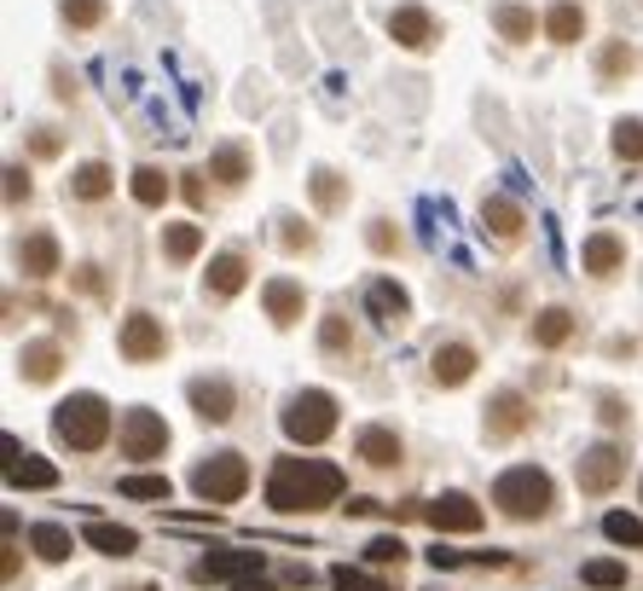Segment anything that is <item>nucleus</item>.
Here are the masks:
<instances>
[{
    "label": "nucleus",
    "instance_id": "603ef678",
    "mask_svg": "<svg viewBox=\"0 0 643 591\" xmlns=\"http://www.w3.org/2000/svg\"><path fill=\"white\" fill-rule=\"evenodd\" d=\"M116 591H163V585H145V580H127V585H116Z\"/></svg>",
    "mask_w": 643,
    "mask_h": 591
},
{
    "label": "nucleus",
    "instance_id": "b1692460",
    "mask_svg": "<svg viewBox=\"0 0 643 591\" xmlns=\"http://www.w3.org/2000/svg\"><path fill=\"white\" fill-rule=\"evenodd\" d=\"M574 330H580V319L569 307H539L533 314V348H562V343H574Z\"/></svg>",
    "mask_w": 643,
    "mask_h": 591
},
{
    "label": "nucleus",
    "instance_id": "6e6552de",
    "mask_svg": "<svg viewBox=\"0 0 643 591\" xmlns=\"http://www.w3.org/2000/svg\"><path fill=\"white\" fill-rule=\"evenodd\" d=\"M574 481H580L585 499L614 493V487L626 481V447H621V441H591V447L580 452V465H574Z\"/></svg>",
    "mask_w": 643,
    "mask_h": 591
},
{
    "label": "nucleus",
    "instance_id": "f257e3e1",
    "mask_svg": "<svg viewBox=\"0 0 643 591\" xmlns=\"http://www.w3.org/2000/svg\"><path fill=\"white\" fill-rule=\"evenodd\" d=\"M348 493V476L330 458H307V452H285L267 470V505L278 517H319Z\"/></svg>",
    "mask_w": 643,
    "mask_h": 591
},
{
    "label": "nucleus",
    "instance_id": "1a4fd4ad",
    "mask_svg": "<svg viewBox=\"0 0 643 591\" xmlns=\"http://www.w3.org/2000/svg\"><path fill=\"white\" fill-rule=\"evenodd\" d=\"M255 574H267V557L249 551V546H244V551H226V546H221V551H210V557L192 562V580H197V585H221V580L238 585V580H255Z\"/></svg>",
    "mask_w": 643,
    "mask_h": 591
},
{
    "label": "nucleus",
    "instance_id": "c756f323",
    "mask_svg": "<svg viewBox=\"0 0 643 591\" xmlns=\"http://www.w3.org/2000/svg\"><path fill=\"white\" fill-rule=\"evenodd\" d=\"M307 186H314V210L319 215H337L343 203H348V174H337V169H314Z\"/></svg>",
    "mask_w": 643,
    "mask_h": 591
},
{
    "label": "nucleus",
    "instance_id": "de8ad7c7",
    "mask_svg": "<svg viewBox=\"0 0 643 591\" xmlns=\"http://www.w3.org/2000/svg\"><path fill=\"white\" fill-rule=\"evenodd\" d=\"M203 174H210V169H192V174H186V186H180L192 210H203V203H210V186H203Z\"/></svg>",
    "mask_w": 643,
    "mask_h": 591
},
{
    "label": "nucleus",
    "instance_id": "c85d7f7f",
    "mask_svg": "<svg viewBox=\"0 0 643 591\" xmlns=\"http://www.w3.org/2000/svg\"><path fill=\"white\" fill-rule=\"evenodd\" d=\"M127 192H134V203H140V210H163L174 186H169V174H163V169L140 163L134 174H127Z\"/></svg>",
    "mask_w": 643,
    "mask_h": 591
},
{
    "label": "nucleus",
    "instance_id": "aec40b11",
    "mask_svg": "<svg viewBox=\"0 0 643 591\" xmlns=\"http://www.w3.org/2000/svg\"><path fill=\"white\" fill-rule=\"evenodd\" d=\"M262 307H267V319L278 330H290L302 314H307V291L296 285V278H267V291H262Z\"/></svg>",
    "mask_w": 643,
    "mask_h": 591
},
{
    "label": "nucleus",
    "instance_id": "4c0bfd02",
    "mask_svg": "<svg viewBox=\"0 0 643 591\" xmlns=\"http://www.w3.org/2000/svg\"><path fill=\"white\" fill-rule=\"evenodd\" d=\"M603 533L614 539V546H626V551H643V517H626V510H609V517H603Z\"/></svg>",
    "mask_w": 643,
    "mask_h": 591
},
{
    "label": "nucleus",
    "instance_id": "79ce46f5",
    "mask_svg": "<svg viewBox=\"0 0 643 591\" xmlns=\"http://www.w3.org/2000/svg\"><path fill=\"white\" fill-rule=\"evenodd\" d=\"M325 580H330V591H395V585H382V580H371L366 569H348V562H337V569H330Z\"/></svg>",
    "mask_w": 643,
    "mask_h": 591
},
{
    "label": "nucleus",
    "instance_id": "58836bf2",
    "mask_svg": "<svg viewBox=\"0 0 643 591\" xmlns=\"http://www.w3.org/2000/svg\"><path fill=\"white\" fill-rule=\"evenodd\" d=\"M59 12H64L70 30H99L111 7H105V0H59Z\"/></svg>",
    "mask_w": 643,
    "mask_h": 591
},
{
    "label": "nucleus",
    "instance_id": "39448f33",
    "mask_svg": "<svg viewBox=\"0 0 643 591\" xmlns=\"http://www.w3.org/2000/svg\"><path fill=\"white\" fill-rule=\"evenodd\" d=\"M192 493L203 505H233V499H244L249 493V458L244 452H210L192 470Z\"/></svg>",
    "mask_w": 643,
    "mask_h": 591
},
{
    "label": "nucleus",
    "instance_id": "0eeeda50",
    "mask_svg": "<svg viewBox=\"0 0 643 591\" xmlns=\"http://www.w3.org/2000/svg\"><path fill=\"white\" fill-rule=\"evenodd\" d=\"M116 447L134 458V465L163 458L169 452V424H163V412H151V406H127L122 424H116Z\"/></svg>",
    "mask_w": 643,
    "mask_h": 591
},
{
    "label": "nucleus",
    "instance_id": "09e8293b",
    "mask_svg": "<svg viewBox=\"0 0 643 591\" xmlns=\"http://www.w3.org/2000/svg\"><path fill=\"white\" fill-rule=\"evenodd\" d=\"M30 151H35V157H59V134H53V128H41V134L30 140Z\"/></svg>",
    "mask_w": 643,
    "mask_h": 591
},
{
    "label": "nucleus",
    "instance_id": "cd10ccee",
    "mask_svg": "<svg viewBox=\"0 0 643 591\" xmlns=\"http://www.w3.org/2000/svg\"><path fill=\"white\" fill-rule=\"evenodd\" d=\"M545 35L557 47H574L585 35V7H580V0H557V7L545 12Z\"/></svg>",
    "mask_w": 643,
    "mask_h": 591
},
{
    "label": "nucleus",
    "instance_id": "393cba45",
    "mask_svg": "<svg viewBox=\"0 0 643 591\" xmlns=\"http://www.w3.org/2000/svg\"><path fill=\"white\" fill-rule=\"evenodd\" d=\"M481 221H487V233L504 238V244H517V238H522V226H528L522 203H510V197H487V203H481Z\"/></svg>",
    "mask_w": 643,
    "mask_h": 591
},
{
    "label": "nucleus",
    "instance_id": "f03ea898",
    "mask_svg": "<svg viewBox=\"0 0 643 591\" xmlns=\"http://www.w3.org/2000/svg\"><path fill=\"white\" fill-rule=\"evenodd\" d=\"M493 505H499V517H510V522H545L557 510V481H551V470H539V465H510L493 481Z\"/></svg>",
    "mask_w": 643,
    "mask_h": 591
},
{
    "label": "nucleus",
    "instance_id": "423d86ee",
    "mask_svg": "<svg viewBox=\"0 0 643 591\" xmlns=\"http://www.w3.org/2000/svg\"><path fill=\"white\" fill-rule=\"evenodd\" d=\"M116 348L127 366H157V359H169L174 337H169V325L157 314H145V307H134L122 325H116Z\"/></svg>",
    "mask_w": 643,
    "mask_h": 591
},
{
    "label": "nucleus",
    "instance_id": "9d476101",
    "mask_svg": "<svg viewBox=\"0 0 643 591\" xmlns=\"http://www.w3.org/2000/svg\"><path fill=\"white\" fill-rule=\"evenodd\" d=\"M7 487L12 493H47V487H59V465H47L18 435H7Z\"/></svg>",
    "mask_w": 643,
    "mask_h": 591
},
{
    "label": "nucleus",
    "instance_id": "49530a36",
    "mask_svg": "<svg viewBox=\"0 0 643 591\" xmlns=\"http://www.w3.org/2000/svg\"><path fill=\"white\" fill-rule=\"evenodd\" d=\"M30 192H35V186H30V174H23V169L12 163V169H7V203L18 210V203H30Z\"/></svg>",
    "mask_w": 643,
    "mask_h": 591
},
{
    "label": "nucleus",
    "instance_id": "37998d69",
    "mask_svg": "<svg viewBox=\"0 0 643 591\" xmlns=\"http://www.w3.org/2000/svg\"><path fill=\"white\" fill-rule=\"evenodd\" d=\"M278 249H285V255H307V249H314V226H302L296 215H285V221H278Z\"/></svg>",
    "mask_w": 643,
    "mask_h": 591
},
{
    "label": "nucleus",
    "instance_id": "a19ab883",
    "mask_svg": "<svg viewBox=\"0 0 643 591\" xmlns=\"http://www.w3.org/2000/svg\"><path fill=\"white\" fill-rule=\"evenodd\" d=\"M319 348H325V354H348V348H354V325H348V314H325V325H319Z\"/></svg>",
    "mask_w": 643,
    "mask_h": 591
},
{
    "label": "nucleus",
    "instance_id": "72a5a7b5",
    "mask_svg": "<svg viewBox=\"0 0 643 591\" xmlns=\"http://www.w3.org/2000/svg\"><path fill=\"white\" fill-rule=\"evenodd\" d=\"M210 174L221 180V186H244V180H249V151L244 145H221L210 157Z\"/></svg>",
    "mask_w": 643,
    "mask_h": 591
},
{
    "label": "nucleus",
    "instance_id": "ddd939ff",
    "mask_svg": "<svg viewBox=\"0 0 643 591\" xmlns=\"http://www.w3.org/2000/svg\"><path fill=\"white\" fill-rule=\"evenodd\" d=\"M186 400H192V412L203 424H233V412H238V389L226 377H192Z\"/></svg>",
    "mask_w": 643,
    "mask_h": 591
},
{
    "label": "nucleus",
    "instance_id": "4468645a",
    "mask_svg": "<svg viewBox=\"0 0 643 591\" xmlns=\"http://www.w3.org/2000/svg\"><path fill=\"white\" fill-rule=\"evenodd\" d=\"M528 424H533V406H528L522 389H499L487 400V435H493V441H517Z\"/></svg>",
    "mask_w": 643,
    "mask_h": 591
},
{
    "label": "nucleus",
    "instance_id": "4be33fe9",
    "mask_svg": "<svg viewBox=\"0 0 643 591\" xmlns=\"http://www.w3.org/2000/svg\"><path fill=\"white\" fill-rule=\"evenodd\" d=\"M111 192H116V169H111V163L88 157V163L70 169V197H75V203H105Z\"/></svg>",
    "mask_w": 643,
    "mask_h": 591
},
{
    "label": "nucleus",
    "instance_id": "2eb2a0df",
    "mask_svg": "<svg viewBox=\"0 0 643 591\" xmlns=\"http://www.w3.org/2000/svg\"><path fill=\"white\" fill-rule=\"evenodd\" d=\"M59 371H64V343L35 337V343H23V348H18V377H23V383L47 389V383H59Z\"/></svg>",
    "mask_w": 643,
    "mask_h": 591
},
{
    "label": "nucleus",
    "instance_id": "e433bc0d",
    "mask_svg": "<svg viewBox=\"0 0 643 591\" xmlns=\"http://www.w3.org/2000/svg\"><path fill=\"white\" fill-rule=\"evenodd\" d=\"M632 64H637V53H632L626 41H609L603 53H598V75H603V82H626Z\"/></svg>",
    "mask_w": 643,
    "mask_h": 591
},
{
    "label": "nucleus",
    "instance_id": "c9c22d12",
    "mask_svg": "<svg viewBox=\"0 0 643 591\" xmlns=\"http://www.w3.org/2000/svg\"><path fill=\"white\" fill-rule=\"evenodd\" d=\"M585 585H598V591H621L626 585V562H614V557H591L585 569H580Z\"/></svg>",
    "mask_w": 643,
    "mask_h": 591
},
{
    "label": "nucleus",
    "instance_id": "f704fd0d",
    "mask_svg": "<svg viewBox=\"0 0 643 591\" xmlns=\"http://www.w3.org/2000/svg\"><path fill=\"white\" fill-rule=\"evenodd\" d=\"M609 145H614V157H621V163H643V116H621V122H614Z\"/></svg>",
    "mask_w": 643,
    "mask_h": 591
},
{
    "label": "nucleus",
    "instance_id": "2f4dec72",
    "mask_svg": "<svg viewBox=\"0 0 643 591\" xmlns=\"http://www.w3.org/2000/svg\"><path fill=\"white\" fill-rule=\"evenodd\" d=\"M493 30L504 35V41H533V30H539V18H533V7H517V0H504V7L493 12Z\"/></svg>",
    "mask_w": 643,
    "mask_h": 591
},
{
    "label": "nucleus",
    "instance_id": "412c9836",
    "mask_svg": "<svg viewBox=\"0 0 643 591\" xmlns=\"http://www.w3.org/2000/svg\"><path fill=\"white\" fill-rule=\"evenodd\" d=\"M366 307L377 314L382 330H400V325L411 319V296L395 285V278H371V285H366Z\"/></svg>",
    "mask_w": 643,
    "mask_h": 591
},
{
    "label": "nucleus",
    "instance_id": "f3484780",
    "mask_svg": "<svg viewBox=\"0 0 643 591\" xmlns=\"http://www.w3.org/2000/svg\"><path fill=\"white\" fill-rule=\"evenodd\" d=\"M354 452L366 458L371 470H400V458H406V447H400V435L389 429V424H366L354 435Z\"/></svg>",
    "mask_w": 643,
    "mask_h": 591
},
{
    "label": "nucleus",
    "instance_id": "6ab92c4d",
    "mask_svg": "<svg viewBox=\"0 0 643 591\" xmlns=\"http://www.w3.org/2000/svg\"><path fill=\"white\" fill-rule=\"evenodd\" d=\"M429 377L441 383V389H465V383L476 377V348L470 343H441L429 354Z\"/></svg>",
    "mask_w": 643,
    "mask_h": 591
},
{
    "label": "nucleus",
    "instance_id": "3c124183",
    "mask_svg": "<svg viewBox=\"0 0 643 591\" xmlns=\"http://www.w3.org/2000/svg\"><path fill=\"white\" fill-rule=\"evenodd\" d=\"M233 591H278V585H273V580H267V574H255V580H238V585H233Z\"/></svg>",
    "mask_w": 643,
    "mask_h": 591
},
{
    "label": "nucleus",
    "instance_id": "dca6fc26",
    "mask_svg": "<svg viewBox=\"0 0 643 591\" xmlns=\"http://www.w3.org/2000/svg\"><path fill=\"white\" fill-rule=\"evenodd\" d=\"M12 262L23 267V278H53L64 267V255H59V238L53 233H23L18 249H12Z\"/></svg>",
    "mask_w": 643,
    "mask_h": 591
},
{
    "label": "nucleus",
    "instance_id": "a211bd4d",
    "mask_svg": "<svg viewBox=\"0 0 643 591\" xmlns=\"http://www.w3.org/2000/svg\"><path fill=\"white\" fill-rule=\"evenodd\" d=\"M244 285H249V262H244L238 249H221L215 262L203 267V291H210L215 302H233Z\"/></svg>",
    "mask_w": 643,
    "mask_h": 591
},
{
    "label": "nucleus",
    "instance_id": "20e7f679",
    "mask_svg": "<svg viewBox=\"0 0 643 591\" xmlns=\"http://www.w3.org/2000/svg\"><path fill=\"white\" fill-rule=\"evenodd\" d=\"M278 424H285V435L296 447H325L343 424V406L330 389H302V395H290L285 412H278Z\"/></svg>",
    "mask_w": 643,
    "mask_h": 591
},
{
    "label": "nucleus",
    "instance_id": "7ed1b4c3",
    "mask_svg": "<svg viewBox=\"0 0 643 591\" xmlns=\"http://www.w3.org/2000/svg\"><path fill=\"white\" fill-rule=\"evenodd\" d=\"M116 424H122V418L111 412V400H105V395H93V389L59 400V412H53V435H59L70 452H99V447L111 441V429H116Z\"/></svg>",
    "mask_w": 643,
    "mask_h": 591
},
{
    "label": "nucleus",
    "instance_id": "f8f14e48",
    "mask_svg": "<svg viewBox=\"0 0 643 591\" xmlns=\"http://www.w3.org/2000/svg\"><path fill=\"white\" fill-rule=\"evenodd\" d=\"M423 522L435 528V533H481V505L470 499V493H441V499H429L423 505Z\"/></svg>",
    "mask_w": 643,
    "mask_h": 591
},
{
    "label": "nucleus",
    "instance_id": "9b49d317",
    "mask_svg": "<svg viewBox=\"0 0 643 591\" xmlns=\"http://www.w3.org/2000/svg\"><path fill=\"white\" fill-rule=\"evenodd\" d=\"M389 41L406 47V53H429L435 41H441V23H435L429 7H418V0H406V7L389 12Z\"/></svg>",
    "mask_w": 643,
    "mask_h": 591
},
{
    "label": "nucleus",
    "instance_id": "bb28decb",
    "mask_svg": "<svg viewBox=\"0 0 643 591\" xmlns=\"http://www.w3.org/2000/svg\"><path fill=\"white\" fill-rule=\"evenodd\" d=\"M82 539H88L99 557H134L140 551V533L134 528H116V522H88Z\"/></svg>",
    "mask_w": 643,
    "mask_h": 591
},
{
    "label": "nucleus",
    "instance_id": "c03bdc74",
    "mask_svg": "<svg viewBox=\"0 0 643 591\" xmlns=\"http://www.w3.org/2000/svg\"><path fill=\"white\" fill-rule=\"evenodd\" d=\"M366 244H371L377 255H400V249H406V233H400V226H389V221H371V226H366Z\"/></svg>",
    "mask_w": 643,
    "mask_h": 591
},
{
    "label": "nucleus",
    "instance_id": "5701e85b",
    "mask_svg": "<svg viewBox=\"0 0 643 591\" xmlns=\"http://www.w3.org/2000/svg\"><path fill=\"white\" fill-rule=\"evenodd\" d=\"M580 267L591 273V278H614L626 267V244L614 238V233H591L585 244H580Z\"/></svg>",
    "mask_w": 643,
    "mask_h": 591
},
{
    "label": "nucleus",
    "instance_id": "ea45409f",
    "mask_svg": "<svg viewBox=\"0 0 643 591\" xmlns=\"http://www.w3.org/2000/svg\"><path fill=\"white\" fill-rule=\"evenodd\" d=\"M406 557H411V551H406L400 533H377L371 546H366V562H371V569H400Z\"/></svg>",
    "mask_w": 643,
    "mask_h": 591
},
{
    "label": "nucleus",
    "instance_id": "473e14b6",
    "mask_svg": "<svg viewBox=\"0 0 643 591\" xmlns=\"http://www.w3.org/2000/svg\"><path fill=\"white\" fill-rule=\"evenodd\" d=\"M116 493L134 505H163V499H174V487H169V476H122Z\"/></svg>",
    "mask_w": 643,
    "mask_h": 591
},
{
    "label": "nucleus",
    "instance_id": "a878e982",
    "mask_svg": "<svg viewBox=\"0 0 643 591\" xmlns=\"http://www.w3.org/2000/svg\"><path fill=\"white\" fill-rule=\"evenodd\" d=\"M197 249H203V226H197V221H169V226H163V255H169L174 267L197 262Z\"/></svg>",
    "mask_w": 643,
    "mask_h": 591
},
{
    "label": "nucleus",
    "instance_id": "8fccbe9b",
    "mask_svg": "<svg viewBox=\"0 0 643 591\" xmlns=\"http://www.w3.org/2000/svg\"><path fill=\"white\" fill-rule=\"evenodd\" d=\"M53 93H59V99H70V105H75V75L53 70Z\"/></svg>",
    "mask_w": 643,
    "mask_h": 591
},
{
    "label": "nucleus",
    "instance_id": "a18cd8bd",
    "mask_svg": "<svg viewBox=\"0 0 643 591\" xmlns=\"http://www.w3.org/2000/svg\"><path fill=\"white\" fill-rule=\"evenodd\" d=\"M598 424H603V429H626V424H632V406H626L621 395H603V400H598Z\"/></svg>",
    "mask_w": 643,
    "mask_h": 591
},
{
    "label": "nucleus",
    "instance_id": "7c9ffc66",
    "mask_svg": "<svg viewBox=\"0 0 643 591\" xmlns=\"http://www.w3.org/2000/svg\"><path fill=\"white\" fill-rule=\"evenodd\" d=\"M30 546H35L41 562H70L75 539H70V528H59V522H35V528H30Z\"/></svg>",
    "mask_w": 643,
    "mask_h": 591
}]
</instances>
